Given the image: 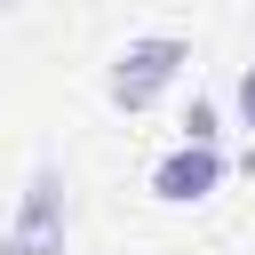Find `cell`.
I'll list each match as a JSON object with an SVG mask.
<instances>
[{"mask_svg":"<svg viewBox=\"0 0 255 255\" xmlns=\"http://www.w3.org/2000/svg\"><path fill=\"white\" fill-rule=\"evenodd\" d=\"M239 120H247V128H255V64H247V72H239Z\"/></svg>","mask_w":255,"mask_h":255,"instance_id":"cell-5","label":"cell"},{"mask_svg":"<svg viewBox=\"0 0 255 255\" xmlns=\"http://www.w3.org/2000/svg\"><path fill=\"white\" fill-rule=\"evenodd\" d=\"M183 56H191V48H183L175 32L128 40V48L112 56V104H120V112H151V104H159V88L183 72Z\"/></svg>","mask_w":255,"mask_h":255,"instance_id":"cell-1","label":"cell"},{"mask_svg":"<svg viewBox=\"0 0 255 255\" xmlns=\"http://www.w3.org/2000/svg\"><path fill=\"white\" fill-rule=\"evenodd\" d=\"M0 255H64V175H56V167H32L24 215L8 223Z\"/></svg>","mask_w":255,"mask_h":255,"instance_id":"cell-2","label":"cell"},{"mask_svg":"<svg viewBox=\"0 0 255 255\" xmlns=\"http://www.w3.org/2000/svg\"><path fill=\"white\" fill-rule=\"evenodd\" d=\"M215 183H223V151H215V143H175V151L151 167V191H159L167 207H199Z\"/></svg>","mask_w":255,"mask_h":255,"instance_id":"cell-3","label":"cell"},{"mask_svg":"<svg viewBox=\"0 0 255 255\" xmlns=\"http://www.w3.org/2000/svg\"><path fill=\"white\" fill-rule=\"evenodd\" d=\"M183 143H215V104H207V96H191V112H183Z\"/></svg>","mask_w":255,"mask_h":255,"instance_id":"cell-4","label":"cell"}]
</instances>
